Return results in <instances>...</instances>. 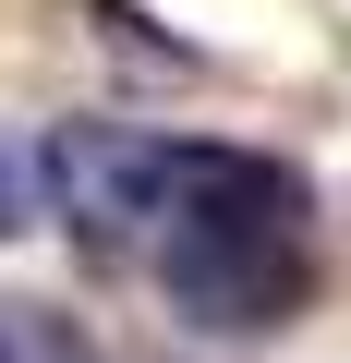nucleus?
<instances>
[{
  "label": "nucleus",
  "instance_id": "obj_1",
  "mask_svg": "<svg viewBox=\"0 0 351 363\" xmlns=\"http://www.w3.org/2000/svg\"><path fill=\"white\" fill-rule=\"evenodd\" d=\"M37 182L109 267H133L169 315L218 339H267L315 303V194L267 145L61 121L37 145Z\"/></svg>",
  "mask_w": 351,
  "mask_h": 363
},
{
  "label": "nucleus",
  "instance_id": "obj_2",
  "mask_svg": "<svg viewBox=\"0 0 351 363\" xmlns=\"http://www.w3.org/2000/svg\"><path fill=\"white\" fill-rule=\"evenodd\" d=\"M37 194H49V182H37V157H13V145H0V242L37 218Z\"/></svg>",
  "mask_w": 351,
  "mask_h": 363
},
{
  "label": "nucleus",
  "instance_id": "obj_3",
  "mask_svg": "<svg viewBox=\"0 0 351 363\" xmlns=\"http://www.w3.org/2000/svg\"><path fill=\"white\" fill-rule=\"evenodd\" d=\"M0 363H25V339H13V303H0Z\"/></svg>",
  "mask_w": 351,
  "mask_h": 363
}]
</instances>
